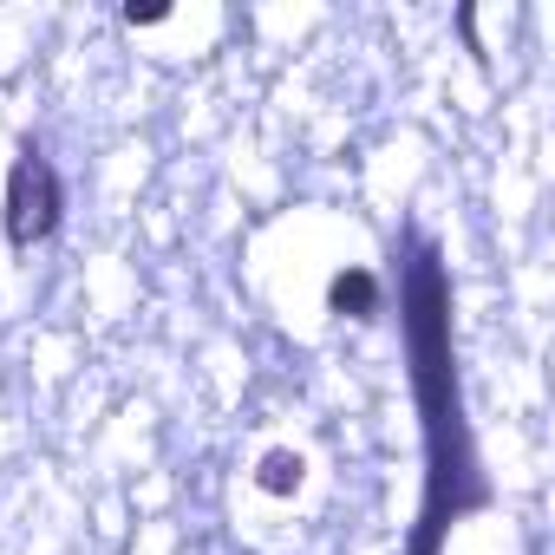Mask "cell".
I'll return each instance as SVG.
<instances>
[{"instance_id":"1","label":"cell","mask_w":555,"mask_h":555,"mask_svg":"<svg viewBox=\"0 0 555 555\" xmlns=\"http://www.w3.org/2000/svg\"><path fill=\"white\" fill-rule=\"evenodd\" d=\"M405 347H412V392L425 418V522H451L464 509L490 503V483L477 470V444L464 425L457 392V353H451V274L438 261V242H412L405 261Z\"/></svg>"},{"instance_id":"2","label":"cell","mask_w":555,"mask_h":555,"mask_svg":"<svg viewBox=\"0 0 555 555\" xmlns=\"http://www.w3.org/2000/svg\"><path fill=\"white\" fill-rule=\"evenodd\" d=\"M60 209H66V190H60V170L40 157V151H21V164L8 170V235L14 248H34L60 229Z\"/></svg>"},{"instance_id":"3","label":"cell","mask_w":555,"mask_h":555,"mask_svg":"<svg viewBox=\"0 0 555 555\" xmlns=\"http://www.w3.org/2000/svg\"><path fill=\"white\" fill-rule=\"evenodd\" d=\"M327 308L340 321H373L379 314V282H373L366 268H340L334 282H327Z\"/></svg>"},{"instance_id":"4","label":"cell","mask_w":555,"mask_h":555,"mask_svg":"<svg viewBox=\"0 0 555 555\" xmlns=\"http://www.w3.org/2000/svg\"><path fill=\"white\" fill-rule=\"evenodd\" d=\"M301 483H308V457H301V451H288V444L261 451V464H255V490H268V496H295Z\"/></svg>"},{"instance_id":"5","label":"cell","mask_w":555,"mask_h":555,"mask_svg":"<svg viewBox=\"0 0 555 555\" xmlns=\"http://www.w3.org/2000/svg\"><path fill=\"white\" fill-rule=\"evenodd\" d=\"M164 21H170V8H164V0H144V8L131 0V8H125V27H164Z\"/></svg>"},{"instance_id":"6","label":"cell","mask_w":555,"mask_h":555,"mask_svg":"<svg viewBox=\"0 0 555 555\" xmlns=\"http://www.w3.org/2000/svg\"><path fill=\"white\" fill-rule=\"evenodd\" d=\"M438 542H444V522H425V516H418V529H412V555H438Z\"/></svg>"}]
</instances>
